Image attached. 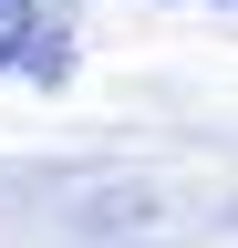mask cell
Returning <instances> with one entry per match:
<instances>
[{
  "label": "cell",
  "instance_id": "obj_1",
  "mask_svg": "<svg viewBox=\"0 0 238 248\" xmlns=\"http://www.w3.org/2000/svg\"><path fill=\"white\" fill-rule=\"evenodd\" d=\"M21 62H42V11L32 0H0V73H21Z\"/></svg>",
  "mask_w": 238,
  "mask_h": 248
}]
</instances>
